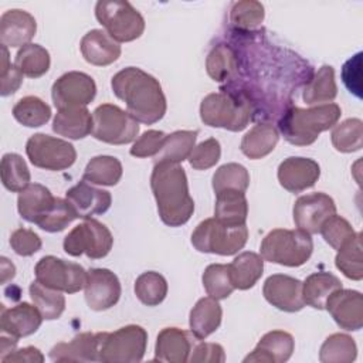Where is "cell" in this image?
<instances>
[{
  "mask_svg": "<svg viewBox=\"0 0 363 363\" xmlns=\"http://www.w3.org/2000/svg\"><path fill=\"white\" fill-rule=\"evenodd\" d=\"M250 186L248 170L238 163H225L220 166L213 174L214 193L221 190H238L244 191Z\"/></svg>",
  "mask_w": 363,
  "mask_h": 363,
  "instance_id": "cell-45",
  "label": "cell"
},
{
  "mask_svg": "<svg viewBox=\"0 0 363 363\" xmlns=\"http://www.w3.org/2000/svg\"><path fill=\"white\" fill-rule=\"evenodd\" d=\"M340 288V279L332 272L311 274L305 282H302L303 302L315 309H325L328 298Z\"/></svg>",
  "mask_w": 363,
  "mask_h": 363,
  "instance_id": "cell-32",
  "label": "cell"
},
{
  "mask_svg": "<svg viewBox=\"0 0 363 363\" xmlns=\"http://www.w3.org/2000/svg\"><path fill=\"white\" fill-rule=\"evenodd\" d=\"M17 340L18 339H16V337H11V339H9L6 336L0 337V352H1V357L0 359H3L4 356H7L9 353H11L14 350V347L17 345Z\"/></svg>",
  "mask_w": 363,
  "mask_h": 363,
  "instance_id": "cell-58",
  "label": "cell"
},
{
  "mask_svg": "<svg viewBox=\"0 0 363 363\" xmlns=\"http://www.w3.org/2000/svg\"><path fill=\"white\" fill-rule=\"evenodd\" d=\"M52 130L68 139H82L92 133V116L85 106L58 109L52 121Z\"/></svg>",
  "mask_w": 363,
  "mask_h": 363,
  "instance_id": "cell-28",
  "label": "cell"
},
{
  "mask_svg": "<svg viewBox=\"0 0 363 363\" xmlns=\"http://www.w3.org/2000/svg\"><path fill=\"white\" fill-rule=\"evenodd\" d=\"M264 6L255 0L235 1L230 10L231 24L241 31L255 30L264 21Z\"/></svg>",
  "mask_w": 363,
  "mask_h": 363,
  "instance_id": "cell-46",
  "label": "cell"
},
{
  "mask_svg": "<svg viewBox=\"0 0 363 363\" xmlns=\"http://www.w3.org/2000/svg\"><path fill=\"white\" fill-rule=\"evenodd\" d=\"M150 187L159 217L166 225L180 227L190 220L194 211V201L189 193L186 172L179 163H155Z\"/></svg>",
  "mask_w": 363,
  "mask_h": 363,
  "instance_id": "cell-2",
  "label": "cell"
},
{
  "mask_svg": "<svg viewBox=\"0 0 363 363\" xmlns=\"http://www.w3.org/2000/svg\"><path fill=\"white\" fill-rule=\"evenodd\" d=\"M292 214L295 225L299 230L308 234H316L325 220L336 214V204L326 193H309L296 199Z\"/></svg>",
  "mask_w": 363,
  "mask_h": 363,
  "instance_id": "cell-14",
  "label": "cell"
},
{
  "mask_svg": "<svg viewBox=\"0 0 363 363\" xmlns=\"http://www.w3.org/2000/svg\"><path fill=\"white\" fill-rule=\"evenodd\" d=\"M121 292V282L111 269L92 268L88 271L84 295L92 311L99 312L112 308L118 303Z\"/></svg>",
  "mask_w": 363,
  "mask_h": 363,
  "instance_id": "cell-15",
  "label": "cell"
},
{
  "mask_svg": "<svg viewBox=\"0 0 363 363\" xmlns=\"http://www.w3.org/2000/svg\"><path fill=\"white\" fill-rule=\"evenodd\" d=\"M101 332H84L74 336L69 342H60L50 350L54 362H96L99 353Z\"/></svg>",
  "mask_w": 363,
  "mask_h": 363,
  "instance_id": "cell-23",
  "label": "cell"
},
{
  "mask_svg": "<svg viewBox=\"0 0 363 363\" xmlns=\"http://www.w3.org/2000/svg\"><path fill=\"white\" fill-rule=\"evenodd\" d=\"M16 275V268L14 265L4 257H1V282L6 284L9 279L14 278Z\"/></svg>",
  "mask_w": 363,
  "mask_h": 363,
  "instance_id": "cell-57",
  "label": "cell"
},
{
  "mask_svg": "<svg viewBox=\"0 0 363 363\" xmlns=\"http://www.w3.org/2000/svg\"><path fill=\"white\" fill-rule=\"evenodd\" d=\"M147 332L139 325H126L115 332H101L98 360L105 363H138L143 359Z\"/></svg>",
  "mask_w": 363,
  "mask_h": 363,
  "instance_id": "cell-8",
  "label": "cell"
},
{
  "mask_svg": "<svg viewBox=\"0 0 363 363\" xmlns=\"http://www.w3.org/2000/svg\"><path fill=\"white\" fill-rule=\"evenodd\" d=\"M325 309L345 330H360L363 326V296L354 289H337L326 301Z\"/></svg>",
  "mask_w": 363,
  "mask_h": 363,
  "instance_id": "cell-16",
  "label": "cell"
},
{
  "mask_svg": "<svg viewBox=\"0 0 363 363\" xmlns=\"http://www.w3.org/2000/svg\"><path fill=\"white\" fill-rule=\"evenodd\" d=\"M340 115L342 109L337 104H322L308 109L291 105L279 118L278 129L291 145L308 146L320 132L333 128Z\"/></svg>",
  "mask_w": 363,
  "mask_h": 363,
  "instance_id": "cell-3",
  "label": "cell"
},
{
  "mask_svg": "<svg viewBox=\"0 0 363 363\" xmlns=\"http://www.w3.org/2000/svg\"><path fill=\"white\" fill-rule=\"evenodd\" d=\"M54 200L55 197L45 186L40 183H30L18 193L17 210L26 221L37 224L52 207Z\"/></svg>",
  "mask_w": 363,
  "mask_h": 363,
  "instance_id": "cell-26",
  "label": "cell"
},
{
  "mask_svg": "<svg viewBox=\"0 0 363 363\" xmlns=\"http://www.w3.org/2000/svg\"><path fill=\"white\" fill-rule=\"evenodd\" d=\"M278 139L279 133L274 125L258 123L242 136L240 147L247 157L257 160L269 155L275 149Z\"/></svg>",
  "mask_w": 363,
  "mask_h": 363,
  "instance_id": "cell-31",
  "label": "cell"
},
{
  "mask_svg": "<svg viewBox=\"0 0 363 363\" xmlns=\"http://www.w3.org/2000/svg\"><path fill=\"white\" fill-rule=\"evenodd\" d=\"M201 281L207 295L217 301L228 298L234 291L228 274V265L224 264L208 265L203 272Z\"/></svg>",
  "mask_w": 363,
  "mask_h": 363,
  "instance_id": "cell-47",
  "label": "cell"
},
{
  "mask_svg": "<svg viewBox=\"0 0 363 363\" xmlns=\"http://www.w3.org/2000/svg\"><path fill=\"white\" fill-rule=\"evenodd\" d=\"M357 356V346L352 336L333 333L325 339L319 350L322 363H352Z\"/></svg>",
  "mask_w": 363,
  "mask_h": 363,
  "instance_id": "cell-39",
  "label": "cell"
},
{
  "mask_svg": "<svg viewBox=\"0 0 363 363\" xmlns=\"http://www.w3.org/2000/svg\"><path fill=\"white\" fill-rule=\"evenodd\" d=\"M248 216V201L244 191L221 190L216 193L214 218L227 225H242Z\"/></svg>",
  "mask_w": 363,
  "mask_h": 363,
  "instance_id": "cell-29",
  "label": "cell"
},
{
  "mask_svg": "<svg viewBox=\"0 0 363 363\" xmlns=\"http://www.w3.org/2000/svg\"><path fill=\"white\" fill-rule=\"evenodd\" d=\"M30 296L45 320L58 319L65 309V298L60 291L40 284L37 279L30 284Z\"/></svg>",
  "mask_w": 363,
  "mask_h": 363,
  "instance_id": "cell-38",
  "label": "cell"
},
{
  "mask_svg": "<svg viewBox=\"0 0 363 363\" xmlns=\"http://www.w3.org/2000/svg\"><path fill=\"white\" fill-rule=\"evenodd\" d=\"M221 318H223V309L218 301L211 296L201 298L196 302V305L190 311V318H189L190 332L196 339L203 340L218 329L221 323Z\"/></svg>",
  "mask_w": 363,
  "mask_h": 363,
  "instance_id": "cell-27",
  "label": "cell"
},
{
  "mask_svg": "<svg viewBox=\"0 0 363 363\" xmlns=\"http://www.w3.org/2000/svg\"><path fill=\"white\" fill-rule=\"evenodd\" d=\"M206 69L213 81L224 82L231 79L238 69L235 51L228 44H217L207 55Z\"/></svg>",
  "mask_w": 363,
  "mask_h": 363,
  "instance_id": "cell-36",
  "label": "cell"
},
{
  "mask_svg": "<svg viewBox=\"0 0 363 363\" xmlns=\"http://www.w3.org/2000/svg\"><path fill=\"white\" fill-rule=\"evenodd\" d=\"M81 54L88 64L105 67L121 57V45L106 31L94 28L88 31L79 44Z\"/></svg>",
  "mask_w": 363,
  "mask_h": 363,
  "instance_id": "cell-24",
  "label": "cell"
},
{
  "mask_svg": "<svg viewBox=\"0 0 363 363\" xmlns=\"http://www.w3.org/2000/svg\"><path fill=\"white\" fill-rule=\"evenodd\" d=\"M62 245L71 257L85 254L88 258L99 259L109 254L113 237L105 224L95 218H86L65 235Z\"/></svg>",
  "mask_w": 363,
  "mask_h": 363,
  "instance_id": "cell-10",
  "label": "cell"
},
{
  "mask_svg": "<svg viewBox=\"0 0 363 363\" xmlns=\"http://www.w3.org/2000/svg\"><path fill=\"white\" fill-rule=\"evenodd\" d=\"M248 240V228L242 225H227L218 220L201 221L191 234V244L200 252L233 255L244 248Z\"/></svg>",
  "mask_w": 363,
  "mask_h": 363,
  "instance_id": "cell-6",
  "label": "cell"
},
{
  "mask_svg": "<svg viewBox=\"0 0 363 363\" xmlns=\"http://www.w3.org/2000/svg\"><path fill=\"white\" fill-rule=\"evenodd\" d=\"M166 136L167 135L162 130H155V129L146 130L135 140L129 153L135 157L156 156L159 153V150L162 149Z\"/></svg>",
  "mask_w": 363,
  "mask_h": 363,
  "instance_id": "cell-51",
  "label": "cell"
},
{
  "mask_svg": "<svg viewBox=\"0 0 363 363\" xmlns=\"http://www.w3.org/2000/svg\"><path fill=\"white\" fill-rule=\"evenodd\" d=\"M189 360L191 363H223L225 360V353L218 343H199L191 349Z\"/></svg>",
  "mask_w": 363,
  "mask_h": 363,
  "instance_id": "cell-55",
  "label": "cell"
},
{
  "mask_svg": "<svg viewBox=\"0 0 363 363\" xmlns=\"http://www.w3.org/2000/svg\"><path fill=\"white\" fill-rule=\"evenodd\" d=\"M65 199L74 208L78 218H91L96 214H104L109 210L112 196L109 191L96 189L88 182L81 180L65 193Z\"/></svg>",
  "mask_w": 363,
  "mask_h": 363,
  "instance_id": "cell-19",
  "label": "cell"
},
{
  "mask_svg": "<svg viewBox=\"0 0 363 363\" xmlns=\"http://www.w3.org/2000/svg\"><path fill=\"white\" fill-rule=\"evenodd\" d=\"M122 163L113 156H95L92 157L82 174V180L91 184L115 186L122 177Z\"/></svg>",
  "mask_w": 363,
  "mask_h": 363,
  "instance_id": "cell-35",
  "label": "cell"
},
{
  "mask_svg": "<svg viewBox=\"0 0 363 363\" xmlns=\"http://www.w3.org/2000/svg\"><path fill=\"white\" fill-rule=\"evenodd\" d=\"M319 233L322 234L323 240L335 250H340L357 234L346 218L336 214L325 220V223L320 225Z\"/></svg>",
  "mask_w": 363,
  "mask_h": 363,
  "instance_id": "cell-49",
  "label": "cell"
},
{
  "mask_svg": "<svg viewBox=\"0 0 363 363\" xmlns=\"http://www.w3.org/2000/svg\"><path fill=\"white\" fill-rule=\"evenodd\" d=\"M0 81H1V91L0 94L3 96L14 94L21 82H23V74L16 68V65L10 64L9 61V51L7 47L1 44V69H0Z\"/></svg>",
  "mask_w": 363,
  "mask_h": 363,
  "instance_id": "cell-53",
  "label": "cell"
},
{
  "mask_svg": "<svg viewBox=\"0 0 363 363\" xmlns=\"http://www.w3.org/2000/svg\"><path fill=\"white\" fill-rule=\"evenodd\" d=\"M43 319L35 305L21 302L13 308H1L0 328L3 333L20 339L35 333Z\"/></svg>",
  "mask_w": 363,
  "mask_h": 363,
  "instance_id": "cell-21",
  "label": "cell"
},
{
  "mask_svg": "<svg viewBox=\"0 0 363 363\" xmlns=\"http://www.w3.org/2000/svg\"><path fill=\"white\" fill-rule=\"evenodd\" d=\"M1 362H27V363H43L44 362V356L43 353L34 347V346H27L23 349H17L13 350L11 353H9L7 356H4L3 359H0Z\"/></svg>",
  "mask_w": 363,
  "mask_h": 363,
  "instance_id": "cell-56",
  "label": "cell"
},
{
  "mask_svg": "<svg viewBox=\"0 0 363 363\" xmlns=\"http://www.w3.org/2000/svg\"><path fill=\"white\" fill-rule=\"evenodd\" d=\"M96 95V85L92 77L79 71L62 74L51 88V98L57 109L86 106Z\"/></svg>",
  "mask_w": 363,
  "mask_h": 363,
  "instance_id": "cell-13",
  "label": "cell"
},
{
  "mask_svg": "<svg viewBox=\"0 0 363 363\" xmlns=\"http://www.w3.org/2000/svg\"><path fill=\"white\" fill-rule=\"evenodd\" d=\"M360 68H362V52H357L354 57L347 60L342 68V79L346 88L353 92L357 98H362V85H360Z\"/></svg>",
  "mask_w": 363,
  "mask_h": 363,
  "instance_id": "cell-54",
  "label": "cell"
},
{
  "mask_svg": "<svg viewBox=\"0 0 363 363\" xmlns=\"http://www.w3.org/2000/svg\"><path fill=\"white\" fill-rule=\"evenodd\" d=\"M294 349L295 340L291 333L285 330H271L259 339L255 349L244 359V362L284 363L292 356Z\"/></svg>",
  "mask_w": 363,
  "mask_h": 363,
  "instance_id": "cell-22",
  "label": "cell"
},
{
  "mask_svg": "<svg viewBox=\"0 0 363 363\" xmlns=\"http://www.w3.org/2000/svg\"><path fill=\"white\" fill-rule=\"evenodd\" d=\"M228 274L234 289H250L264 274V258L251 251L241 252L228 264Z\"/></svg>",
  "mask_w": 363,
  "mask_h": 363,
  "instance_id": "cell-30",
  "label": "cell"
},
{
  "mask_svg": "<svg viewBox=\"0 0 363 363\" xmlns=\"http://www.w3.org/2000/svg\"><path fill=\"white\" fill-rule=\"evenodd\" d=\"M50 52L40 44L21 47L14 58L16 68L28 78H40L50 69Z\"/></svg>",
  "mask_w": 363,
  "mask_h": 363,
  "instance_id": "cell-37",
  "label": "cell"
},
{
  "mask_svg": "<svg viewBox=\"0 0 363 363\" xmlns=\"http://www.w3.org/2000/svg\"><path fill=\"white\" fill-rule=\"evenodd\" d=\"M337 95L335 69L332 65H322L306 82L302 98L308 105L332 102Z\"/></svg>",
  "mask_w": 363,
  "mask_h": 363,
  "instance_id": "cell-33",
  "label": "cell"
},
{
  "mask_svg": "<svg viewBox=\"0 0 363 363\" xmlns=\"http://www.w3.org/2000/svg\"><path fill=\"white\" fill-rule=\"evenodd\" d=\"M191 353L189 333L179 328H164L159 332L155 346V360L184 363Z\"/></svg>",
  "mask_w": 363,
  "mask_h": 363,
  "instance_id": "cell-25",
  "label": "cell"
},
{
  "mask_svg": "<svg viewBox=\"0 0 363 363\" xmlns=\"http://www.w3.org/2000/svg\"><path fill=\"white\" fill-rule=\"evenodd\" d=\"M10 245L17 255L30 257L40 251L43 242L37 233L28 228H17L10 235Z\"/></svg>",
  "mask_w": 363,
  "mask_h": 363,
  "instance_id": "cell-52",
  "label": "cell"
},
{
  "mask_svg": "<svg viewBox=\"0 0 363 363\" xmlns=\"http://www.w3.org/2000/svg\"><path fill=\"white\" fill-rule=\"evenodd\" d=\"M0 174L3 186L13 193H20L30 184V170L26 160L17 153H6L1 157Z\"/></svg>",
  "mask_w": 363,
  "mask_h": 363,
  "instance_id": "cell-41",
  "label": "cell"
},
{
  "mask_svg": "<svg viewBox=\"0 0 363 363\" xmlns=\"http://www.w3.org/2000/svg\"><path fill=\"white\" fill-rule=\"evenodd\" d=\"M14 119L27 128L45 125L51 118V108L38 96H24L13 106Z\"/></svg>",
  "mask_w": 363,
  "mask_h": 363,
  "instance_id": "cell-40",
  "label": "cell"
},
{
  "mask_svg": "<svg viewBox=\"0 0 363 363\" xmlns=\"http://www.w3.org/2000/svg\"><path fill=\"white\" fill-rule=\"evenodd\" d=\"M77 217L74 208L68 203L67 199L55 197L52 207L48 213L37 223V225L47 233H58L62 231L71 224Z\"/></svg>",
  "mask_w": 363,
  "mask_h": 363,
  "instance_id": "cell-48",
  "label": "cell"
},
{
  "mask_svg": "<svg viewBox=\"0 0 363 363\" xmlns=\"http://www.w3.org/2000/svg\"><path fill=\"white\" fill-rule=\"evenodd\" d=\"M252 109L248 99L231 92H214L203 98L200 118L204 125L240 132L251 121Z\"/></svg>",
  "mask_w": 363,
  "mask_h": 363,
  "instance_id": "cell-4",
  "label": "cell"
},
{
  "mask_svg": "<svg viewBox=\"0 0 363 363\" xmlns=\"http://www.w3.org/2000/svg\"><path fill=\"white\" fill-rule=\"evenodd\" d=\"M138 122L113 104H102L92 112V136L109 145H126L136 140Z\"/></svg>",
  "mask_w": 363,
  "mask_h": 363,
  "instance_id": "cell-9",
  "label": "cell"
},
{
  "mask_svg": "<svg viewBox=\"0 0 363 363\" xmlns=\"http://www.w3.org/2000/svg\"><path fill=\"white\" fill-rule=\"evenodd\" d=\"M277 176L279 184L285 190L291 193H301L306 189H311L318 182L320 176V167L313 159L291 156L281 162Z\"/></svg>",
  "mask_w": 363,
  "mask_h": 363,
  "instance_id": "cell-18",
  "label": "cell"
},
{
  "mask_svg": "<svg viewBox=\"0 0 363 363\" xmlns=\"http://www.w3.org/2000/svg\"><path fill=\"white\" fill-rule=\"evenodd\" d=\"M111 86L136 122L153 125L164 116L167 105L162 85L143 69L138 67L121 69L112 77Z\"/></svg>",
  "mask_w": 363,
  "mask_h": 363,
  "instance_id": "cell-1",
  "label": "cell"
},
{
  "mask_svg": "<svg viewBox=\"0 0 363 363\" xmlns=\"http://www.w3.org/2000/svg\"><path fill=\"white\" fill-rule=\"evenodd\" d=\"M135 295L143 305L156 306L167 295V282L159 272L146 271L135 281Z\"/></svg>",
  "mask_w": 363,
  "mask_h": 363,
  "instance_id": "cell-43",
  "label": "cell"
},
{
  "mask_svg": "<svg viewBox=\"0 0 363 363\" xmlns=\"http://www.w3.org/2000/svg\"><path fill=\"white\" fill-rule=\"evenodd\" d=\"M34 274L35 279L48 288L65 294H75L85 286L88 271L77 262L45 255L37 262Z\"/></svg>",
  "mask_w": 363,
  "mask_h": 363,
  "instance_id": "cell-12",
  "label": "cell"
},
{
  "mask_svg": "<svg viewBox=\"0 0 363 363\" xmlns=\"http://www.w3.org/2000/svg\"><path fill=\"white\" fill-rule=\"evenodd\" d=\"M35 18L26 10L11 9L0 17V41L6 47H24L35 35Z\"/></svg>",
  "mask_w": 363,
  "mask_h": 363,
  "instance_id": "cell-20",
  "label": "cell"
},
{
  "mask_svg": "<svg viewBox=\"0 0 363 363\" xmlns=\"http://www.w3.org/2000/svg\"><path fill=\"white\" fill-rule=\"evenodd\" d=\"M26 153L35 167L51 172L68 169L77 159V150L69 142L45 133L30 136L26 143Z\"/></svg>",
  "mask_w": 363,
  "mask_h": 363,
  "instance_id": "cell-11",
  "label": "cell"
},
{
  "mask_svg": "<svg viewBox=\"0 0 363 363\" xmlns=\"http://www.w3.org/2000/svg\"><path fill=\"white\" fill-rule=\"evenodd\" d=\"M362 234L337 250L335 264L336 268L349 279L360 281L363 278V257H362Z\"/></svg>",
  "mask_w": 363,
  "mask_h": 363,
  "instance_id": "cell-44",
  "label": "cell"
},
{
  "mask_svg": "<svg viewBox=\"0 0 363 363\" xmlns=\"http://www.w3.org/2000/svg\"><path fill=\"white\" fill-rule=\"evenodd\" d=\"M267 302L284 312H298L305 306L302 296V282L285 274L268 277L262 286Z\"/></svg>",
  "mask_w": 363,
  "mask_h": 363,
  "instance_id": "cell-17",
  "label": "cell"
},
{
  "mask_svg": "<svg viewBox=\"0 0 363 363\" xmlns=\"http://www.w3.org/2000/svg\"><path fill=\"white\" fill-rule=\"evenodd\" d=\"M221 156L220 142L216 138H210L194 146L189 156V163L196 170H206L213 167Z\"/></svg>",
  "mask_w": 363,
  "mask_h": 363,
  "instance_id": "cell-50",
  "label": "cell"
},
{
  "mask_svg": "<svg viewBox=\"0 0 363 363\" xmlns=\"http://www.w3.org/2000/svg\"><path fill=\"white\" fill-rule=\"evenodd\" d=\"M95 17L116 43H129L145 31L142 14L126 0H99Z\"/></svg>",
  "mask_w": 363,
  "mask_h": 363,
  "instance_id": "cell-7",
  "label": "cell"
},
{
  "mask_svg": "<svg viewBox=\"0 0 363 363\" xmlns=\"http://www.w3.org/2000/svg\"><path fill=\"white\" fill-rule=\"evenodd\" d=\"M197 130H176L166 136L162 149L155 156V163L170 162L180 163L189 159L196 146Z\"/></svg>",
  "mask_w": 363,
  "mask_h": 363,
  "instance_id": "cell-34",
  "label": "cell"
},
{
  "mask_svg": "<svg viewBox=\"0 0 363 363\" xmlns=\"http://www.w3.org/2000/svg\"><path fill=\"white\" fill-rule=\"evenodd\" d=\"M330 139L337 152L352 153L360 150L363 146V122L359 118H349L335 125Z\"/></svg>",
  "mask_w": 363,
  "mask_h": 363,
  "instance_id": "cell-42",
  "label": "cell"
},
{
  "mask_svg": "<svg viewBox=\"0 0 363 363\" xmlns=\"http://www.w3.org/2000/svg\"><path fill=\"white\" fill-rule=\"evenodd\" d=\"M259 251L265 261L285 267H301L311 258L313 242L311 234L299 228H275L262 238Z\"/></svg>",
  "mask_w": 363,
  "mask_h": 363,
  "instance_id": "cell-5",
  "label": "cell"
}]
</instances>
